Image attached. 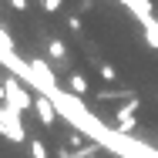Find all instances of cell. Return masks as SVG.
Here are the masks:
<instances>
[{
  "mask_svg": "<svg viewBox=\"0 0 158 158\" xmlns=\"http://www.w3.org/2000/svg\"><path fill=\"white\" fill-rule=\"evenodd\" d=\"M121 3L138 17V24L145 27V40H148L152 47H158V17L152 14V3H148V0H121Z\"/></svg>",
  "mask_w": 158,
  "mask_h": 158,
  "instance_id": "obj_1",
  "label": "cell"
},
{
  "mask_svg": "<svg viewBox=\"0 0 158 158\" xmlns=\"http://www.w3.org/2000/svg\"><path fill=\"white\" fill-rule=\"evenodd\" d=\"M3 91H7V98H3V108H10V111H27V108H34V101L37 98L27 91V84L20 81V77H7V84H3Z\"/></svg>",
  "mask_w": 158,
  "mask_h": 158,
  "instance_id": "obj_2",
  "label": "cell"
},
{
  "mask_svg": "<svg viewBox=\"0 0 158 158\" xmlns=\"http://www.w3.org/2000/svg\"><path fill=\"white\" fill-rule=\"evenodd\" d=\"M0 135L3 138H10L14 145H20L27 135H24V125H20V111H10L7 108V114H3V121H0Z\"/></svg>",
  "mask_w": 158,
  "mask_h": 158,
  "instance_id": "obj_3",
  "label": "cell"
},
{
  "mask_svg": "<svg viewBox=\"0 0 158 158\" xmlns=\"http://www.w3.org/2000/svg\"><path fill=\"white\" fill-rule=\"evenodd\" d=\"M135 111H138V98H128L125 104L118 108V131H121V135H131V131H135V125H138Z\"/></svg>",
  "mask_w": 158,
  "mask_h": 158,
  "instance_id": "obj_4",
  "label": "cell"
},
{
  "mask_svg": "<svg viewBox=\"0 0 158 158\" xmlns=\"http://www.w3.org/2000/svg\"><path fill=\"white\" fill-rule=\"evenodd\" d=\"M34 111L40 114L44 125H54V121H57V108H54V101H51L47 94H40L37 101H34Z\"/></svg>",
  "mask_w": 158,
  "mask_h": 158,
  "instance_id": "obj_5",
  "label": "cell"
},
{
  "mask_svg": "<svg viewBox=\"0 0 158 158\" xmlns=\"http://www.w3.org/2000/svg\"><path fill=\"white\" fill-rule=\"evenodd\" d=\"M67 88H71V94H88V81H84V74H71L67 77Z\"/></svg>",
  "mask_w": 158,
  "mask_h": 158,
  "instance_id": "obj_6",
  "label": "cell"
},
{
  "mask_svg": "<svg viewBox=\"0 0 158 158\" xmlns=\"http://www.w3.org/2000/svg\"><path fill=\"white\" fill-rule=\"evenodd\" d=\"M47 54H51L54 61H67V47H64V40H47Z\"/></svg>",
  "mask_w": 158,
  "mask_h": 158,
  "instance_id": "obj_7",
  "label": "cell"
},
{
  "mask_svg": "<svg viewBox=\"0 0 158 158\" xmlns=\"http://www.w3.org/2000/svg\"><path fill=\"white\" fill-rule=\"evenodd\" d=\"M31 158H51V155H47V145H44L40 138H37V141H31Z\"/></svg>",
  "mask_w": 158,
  "mask_h": 158,
  "instance_id": "obj_8",
  "label": "cell"
},
{
  "mask_svg": "<svg viewBox=\"0 0 158 158\" xmlns=\"http://www.w3.org/2000/svg\"><path fill=\"white\" fill-rule=\"evenodd\" d=\"M61 158H94V145H88V148H77V152H64Z\"/></svg>",
  "mask_w": 158,
  "mask_h": 158,
  "instance_id": "obj_9",
  "label": "cell"
},
{
  "mask_svg": "<svg viewBox=\"0 0 158 158\" xmlns=\"http://www.w3.org/2000/svg\"><path fill=\"white\" fill-rule=\"evenodd\" d=\"M98 74H101L104 81H114V77H118V71H114L111 64H101V67H98Z\"/></svg>",
  "mask_w": 158,
  "mask_h": 158,
  "instance_id": "obj_10",
  "label": "cell"
},
{
  "mask_svg": "<svg viewBox=\"0 0 158 158\" xmlns=\"http://www.w3.org/2000/svg\"><path fill=\"white\" fill-rule=\"evenodd\" d=\"M61 3H64V0H44V10H47V14H54Z\"/></svg>",
  "mask_w": 158,
  "mask_h": 158,
  "instance_id": "obj_11",
  "label": "cell"
},
{
  "mask_svg": "<svg viewBox=\"0 0 158 158\" xmlns=\"http://www.w3.org/2000/svg\"><path fill=\"white\" fill-rule=\"evenodd\" d=\"M14 3V10H27V0H10Z\"/></svg>",
  "mask_w": 158,
  "mask_h": 158,
  "instance_id": "obj_12",
  "label": "cell"
},
{
  "mask_svg": "<svg viewBox=\"0 0 158 158\" xmlns=\"http://www.w3.org/2000/svg\"><path fill=\"white\" fill-rule=\"evenodd\" d=\"M3 84H7V77H3V71H0V88H3Z\"/></svg>",
  "mask_w": 158,
  "mask_h": 158,
  "instance_id": "obj_13",
  "label": "cell"
},
{
  "mask_svg": "<svg viewBox=\"0 0 158 158\" xmlns=\"http://www.w3.org/2000/svg\"><path fill=\"white\" fill-rule=\"evenodd\" d=\"M40 3H44V0H40Z\"/></svg>",
  "mask_w": 158,
  "mask_h": 158,
  "instance_id": "obj_14",
  "label": "cell"
}]
</instances>
